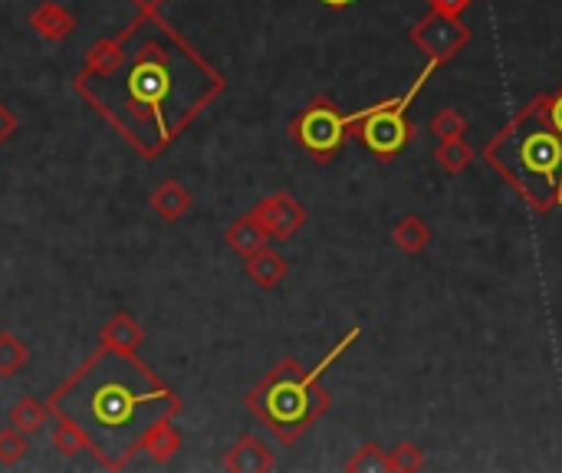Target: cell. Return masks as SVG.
Instances as JSON below:
<instances>
[{
	"instance_id": "cell-29",
	"label": "cell",
	"mask_w": 562,
	"mask_h": 473,
	"mask_svg": "<svg viewBox=\"0 0 562 473\" xmlns=\"http://www.w3.org/2000/svg\"><path fill=\"white\" fill-rule=\"evenodd\" d=\"M323 3H326L329 10H346V7H349V3H356V0H323Z\"/></svg>"
},
{
	"instance_id": "cell-25",
	"label": "cell",
	"mask_w": 562,
	"mask_h": 473,
	"mask_svg": "<svg viewBox=\"0 0 562 473\" xmlns=\"http://www.w3.org/2000/svg\"><path fill=\"white\" fill-rule=\"evenodd\" d=\"M16 128H20V119H16V112H13L7 102H0V145H7V142L16 135Z\"/></svg>"
},
{
	"instance_id": "cell-9",
	"label": "cell",
	"mask_w": 562,
	"mask_h": 473,
	"mask_svg": "<svg viewBox=\"0 0 562 473\" xmlns=\"http://www.w3.org/2000/svg\"><path fill=\"white\" fill-rule=\"evenodd\" d=\"M26 26H30L40 40H46V43H63V40H69L72 30H76V13H72L69 7L56 3V0H40L36 7H30Z\"/></svg>"
},
{
	"instance_id": "cell-21",
	"label": "cell",
	"mask_w": 562,
	"mask_h": 473,
	"mask_svg": "<svg viewBox=\"0 0 562 473\" xmlns=\"http://www.w3.org/2000/svg\"><path fill=\"white\" fill-rule=\"evenodd\" d=\"M30 451V435H23L20 428L7 425L0 428V468H16Z\"/></svg>"
},
{
	"instance_id": "cell-28",
	"label": "cell",
	"mask_w": 562,
	"mask_h": 473,
	"mask_svg": "<svg viewBox=\"0 0 562 473\" xmlns=\"http://www.w3.org/2000/svg\"><path fill=\"white\" fill-rule=\"evenodd\" d=\"M128 3H135V7L145 10V13H155V10H161V3H168V0H128Z\"/></svg>"
},
{
	"instance_id": "cell-17",
	"label": "cell",
	"mask_w": 562,
	"mask_h": 473,
	"mask_svg": "<svg viewBox=\"0 0 562 473\" xmlns=\"http://www.w3.org/2000/svg\"><path fill=\"white\" fill-rule=\"evenodd\" d=\"M49 441H53V448H56L66 461H76L79 454H89V438H86V431H82L72 418L53 415Z\"/></svg>"
},
{
	"instance_id": "cell-16",
	"label": "cell",
	"mask_w": 562,
	"mask_h": 473,
	"mask_svg": "<svg viewBox=\"0 0 562 473\" xmlns=\"http://www.w3.org/2000/svg\"><path fill=\"white\" fill-rule=\"evenodd\" d=\"M10 425L13 428H20L23 435H40L46 425H49V418H53V408H49V402H43V398H33V395H26V398H20L13 408H10Z\"/></svg>"
},
{
	"instance_id": "cell-14",
	"label": "cell",
	"mask_w": 562,
	"mask_h": 473,
	"mask_svg": "<svg viewBox=\"0 0 562 473\" xmlns=\"http://www.w3.org/2000/svg\"><path fill=\"white\" fill-rule=\"evenodd\" d=\"M244 270L260 290H277L290 273V260L283 254H277L273 247H260L257 254H250L244 260Z\"/></svg>"
},
{
	"instance_id": "cell-18",
	"label": "cell",
	"mask_w": 562,
	"mask_h": 473,
	"mask_svg": "<svg viewBox=\"0 0 562 473\" xmlns=\"http://www.w3.org/2000/svg\"><path fill=\"white\" fill-rule=\"evenodd\" d=\"M392 244L405 254V257H418L428 244H431V227L425 224V217L418 214H405L395 230H392Z\"/></svg>"
},
{
	"instance_id": "cell-10",
	"label": "cell",
	"mask_w": 562,
	"mask_h": 473,
	"mask_svg": "<svg viewBox=\"0 0 562 473\" xmlns=\"http://www.w3.org/2000/svg\"><path fill=\"white\" fill-rule=\"evenodd\" d=\"M224 471L231 473H270L277 471V454L254 435H244L224 451Z\"/></svg>"
},
{
	"instance_id": "cell-19",
	"label": "cell",
	"mask_w": 562,
	"mask_h": 473,
	"mask_svg": "<svg viewBox=\"0 0 562 473\" xmlns=\"http://www.w3.org/2000/svg\"><path fill=\"white\" fill-rule=\"evenodd\" d=\"M477 151L471 148V142L464 135H454V138H445L438 148H435V161L448 171V174H464L471 165H474Z\"/></svg>"
},
{
	"instance_id": "cell-2",
	"label": "cell",
	"mask_w": 562,
	"mask_h": 473,
	"mask_svg": "<svg viewBox=\"0 0 562 473\" xmlns=\"http://www.w3.org/2000/svg\"><path fill=\"white\" fill-rule=\"evenodd\" d=\"M49 408L86 431L95 464L122 471L155 421L181 415V398L135 356L99 346L49 395Z\"/></svg>"
},
{
	"instance_id": "cell-8",
	"label": "cell",
	"mask_w": 562,
	"mask_h": 473,
	"mask_svg": "<svg viewBox=\"0 0 562 473\" xmlns=\"http://www.w3.org/2000/svg\"><path fill=\"white\" fill-rule=\"evenodd\" d=\"M254 214L260 217V224L267 227V234L273 237V240H290L293 234H300V227L306 224V207L293 198V194H286V191H277V194H270V198H263L257 207H254Z\"/></svg>"
},
{
	"instance_id": "cell-23",
	"label": "cell",
	"mask_w": 562,
	"mask_h": 473,
	"mask_svg": "<svg viewBox=\"0 0 562 473\" xmlns=\"http://www.w3.org/2000/svg\"><path fill=\"white\" fill-rule=\"evenodd\" d=\"M431 135H435L438 142L454 138V135H468V115L458 112V109H441V112L431 119Z\"/></svg>"
},
{
	"instance_id": "cell-6",
	"label": "cell",
	"mask_w": 562,
	"mask_h": 473,
	"mask_svg": "<svg viewBox=\"0 0 562 473\" xmlns=\"http://www.w3.org/2000/svg\"><path fill=\"white\" fill-rule=\"evenodd\" d=\"M290 135L296 138V145L306 155H313L319 165H326L339 155V148L352 135V128H349V115L339 112V105L333 99L319 95L306 109H300V115L290 122Z\"/></svg>"
},
{
	"instance_id": "cell-22",
	"label": "cell",
	"mask_w": 562,
	"mask_h": 473,
	"mask_svg": "<svg viewBox=\"0 0 562 473\" xmlns=\"http://www.w3.org/2000/svg\"><path fill=\"white\" fill-rule=\"evenodd\" d=\"M349 473H389V451H382L379 444H362L349 461H346Z\"/></svg>"
},
{
	"instance_id": "cell-15",
	"label": "cell",
	"mask_w": 562,
	"mask_h": 473,
	"mask_svg": "<svg viewBox=\"0 0 562 473\" xmlns=\"http://www.w3.org/2000/svg\"><path fill=\"white\" fill-rule=\"evenodd\" d=\"M224 240H227V247L237 254V257H250V254H257L260 247H267V240H270V234H267V227L260 224V217L250 211V214H244V217H237L231 227H227V234H224Z\"/></svg>"
},
{
	"instance_id": "cell-24",
	"label": "cell",
	"mask_w": 562,
	"mask_h": 473,
	"mask_svg": "<svg viewBox=\"0 0 562 473\" xmlns=\"http://www.w3.org/2000/svg\"><path fill=\"white\" fill-rule=\"evenodd\" d=\"M425 468V451L418 444H398L395 451H389V473H415Z\"/></svg>"
},
{
	"instance_id": "cell-4",
	"label": "cell",
	"mask_w": 562,
	"mask_h": 473,
	"mask_svg": "<svg viewBox=\"0 0 562 473\" xmlns=\"http://www.w3.org/2000/svg\"><path fill=\"white\" fill-rule=\"evenodd\" d=\"M362 339V329L352 326L313 369H303L296 359H280L244 398L247 412L280 441L296 444L329 408L333 395L319 385L323 372H329L349 346Z\"/></svg>"
},
{
	"instance_id": "cell-11",
	"label": "cell",
	"mask_w": 562,
	"mask_h": 473,
	"mask_svg": "<svg viewBox=\"0 0 562 473\" xmlns=\"http://www.w3.org/2000/svg\"><path fill=\"white\" fill-rule=\"evenodd\" d=\"M148 207H151L165 224H175V221H181V217L191 214L194 198H191V191H188L181 181L168 178V181H161V184L148 194Z\"/></svg>"
},
{
	"instance_id": "cell-7",
	"label": "cell",
	"mask_w": 562,
	"mask_h": 473,
	"mask_svg": "<svg viewBox=\"0 0 562 473\" xmlns=\"http://www.w3.org/2000/svg\"><path fill=\"white\" fill-rule=\"evenodd\" d=\"M408 40L428 56V63H435L438 69L445 63H451L468 43H471V26L454 16V13H441V10H428L412 30Z\"/></svg>"
},
{
	"instance_id": "cell-20",
	"label": "cell",
	"mask_w": 562,
	"mask_h": 473,
	"mask_svg": "<svg viewBox=\"0 0 562 473\" xmlns=\"http://www.w3.org/2000/svg\"><path fill=\"white\" fill-rule=\"evenodd\" d=\"M30 362V349L16 333H0V379H13Z\"/></svg>"
},
{
	"instance_id": "cell-30",
	"label": "cell",
	"mask_w": 562,
	"mask_h": 473,
	"mask_svg": "<svg viewBox=\"0 0 562 473\" xmlns=\"http://www.w3.org/2000/svg\"><path fill=\"white\" fill-rule=\"evenodd\" d=\"M560 207H562V181H560Z\"/></svg>"
},
{
	"instance_id": "cell-1",
	"label": "cell",
	"mask_w": 562,
	"mask_h": 473,
	"mask_svg": "<svg viewBox=\"0 0 562 473\" xmlns=\"http://www.w3.org/2000/svg\"><path fill=\"white\" fill-rule=\"evenodd\" d=\"M224 89V72L158 10H138L119 33L95 40L72 76V92L145 161L168 151Z\"/></svg>"
},
{
	"instance_id": "cell-27",
	"label": "cell",
	"mask_w": 562,
	"mask_h": 473,
	"mask_svg": "<svg viewBox=\"0 0 562 473\" xmlns=\"http://www.w3.org/2000/svg\"><path fill=\"white\" fill-rule=\"evenodd\" d=\"M547 105H550V119L553 125L562 132V86L557 92H547Z\"/></svg>"
},
{
	"instance_id": "cell-5",
	"label": "cell",
	"mask_w": 562,
	"mask_h": 473,
	"mask_svg": "<svg viewBox=\"0 0 562 473\" xmlns=\"http://www.w3.org/2000/svg\"><path fill=\"white\" fill-rule=\"evenodd\" d=\"M435 69H438V66H435V63H428V66L418 72V79L408 86V92H405V95L385 99V102H379V105H369V109H362V112L349 115V128H352V135H359V138H362V145H366L375 158L392 161L395 155H402V151H405V145L412 142L408 105L415 102V95L422 92V86L431 79V72H435Z\"/></svg>"
},
{
	"instance_id": "cell-13",
	"label": "cell",
	"mask_w": 562,
	"mask_h": 473,
	"mask_svg": "<svg viewBox=\"0 0 562 473\" xmlns=\"http://www.w3.org/2000/svg\"><path fill=\"white\" fill-rule=\"evenodd\" d=\"M138 451H145V458H148L151 464H158V468L168 464V461L181 451V431L175 428V418L155 421V425L142 435Z\"/></svg>"
},
{
	"instance_id": "cell-12",
	"label": "cell",
	"mask_w": 562,
	"mask_h": 473,
	"mask_svg": "<svg viewBox=\"0 0 562 473\" xmlns=\"http://www.w3.org/2000/svg\"><path fill=\"white\" fill-rule=\"evenodd\" d=\"M99 346L122 352V356H135L138 346H145V329L138 326L135 316L128 313H115L102 329H99Z\"/></svg>"
},
{
	"instance_id": "cell-3",
	"label": "cell",
	"mask_w": 562,
	"mask_h": 473,
	"mask_svg": "<svg viewBox=\"0 0 562 473\" xmlns=\"http://www.w3.org/2000/svg\"><path fill=\"white\" fill-rule=\"evenodd\" d=\"M484 161L527 201L537 214L560 207L562 132L550 119L547 92L530 99L484 145Z\"/></svg>"
},
{
	"instance_id": "cell-26",
	"label": "cell",
	"mask_w": 562,
	"mask_h": 473,
	"mask_svg": "<svg viewBox=\"0 0 562 473\" xmlns=\"http://www.w3.org/2000/svg\"><path fill=\"white\" fill-rule=\"evenodd\" d=\"M431 3V10H441V13H454V16H461L474 0H428Z\"/></svg>"
}]
</instances>
